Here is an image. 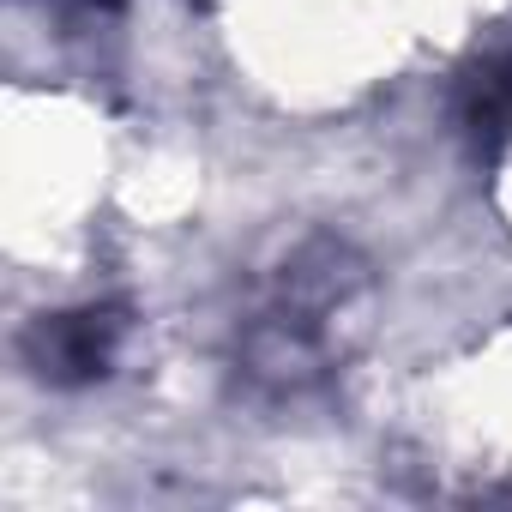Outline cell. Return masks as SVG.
<instances>
[{
    "label": "cell",
    "mask_w": 512,
    "mask_h": 512,
    "mask_svg": "<svg viewBox=\"0 0 512 512\" xmlns=\"http://www.w3.org/2000/svg\"><path fill=\"white\" fill-rule=\"evenodd\" d=\"M127 344V308H73V314H43L25 332V362L49 386H91L115 368Z\"/></svg>",
    "instance_id": "2"
},
{
    "label": "cell",
    "mask_w": 512,
    "mask_h": 512,
    "mask_svg": "<svg viewBox=\"0 0 512 512\" xmlns=\"http://www.w3.org/2000/svg\"><path fill=\"white\" fill-rule=\"evenodd\" d=\"M374 332V266L338 235H308L272 272L241 332V374L266 392H308Z\"/></svg>",
    "instance_id": "1"
},
{
    "label": "cell",
    "mask_w": 512,
    "mask_h": 512,
    "mask_svg": "<svg viewBox=\"0 0 512 512\" xmlns=\"http://www.w3.org/2000/svg\"><path fill=\"white\" fill-rule=\"evenodd\" d=\"M464 133L482 157H500L512 139V49L482 61L464 85Z\"/></svg>",
    "instance_id": "3"
},
{
    "label": "cell",
    "mask_w": 512,
    "mask_h": 512,
    "mask_svg": "<svg viewBox=\"0 0 512 512\" xmlns=\"http://www.w3.org/2000/svg\"><path fill=\"white\" fill-rule=\"evenodd\" d=\"M55 7H103V0H55Z\"/></svg>",
    "instance_id": "4"
}]
</instances>
